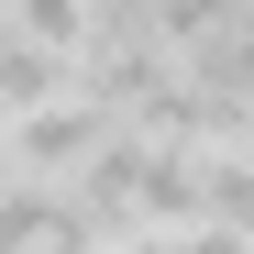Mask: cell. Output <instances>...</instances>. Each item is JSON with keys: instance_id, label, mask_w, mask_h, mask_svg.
I'll list each match as a JSON object with an SVG mask.
<instances>
[{"instance_id": "obj_1", "label": "cell", "mask_w": 254, "mask_h": 254, "mask_svg": "<svg viewBox=\"0 0 254 254\" xmlns=\"http://www.w3.org/2000/svg\"><path fill=\"white\" fill-rule=\"evenodd\" d=\"M122 133V111L89 89V77H77L66 100H45V111H11L0 122V144H11V177H33V188H77L100 166V144Z\"/></svg>"}, {"instance_id": "obj_2", "label": "cell", "mask_w": 254, "mask_h": 254, "mask_svg": "<svg viewBox=\"0 0 254 254\" xmlns=\"http://www.w3.org/2000/svg\"><path fill=\"white\" fill-rule=\"evenodd\" d=\"M77 77H89V56H66V45H45V33H11V22H0V122L66 100Z\"/></svg>"}, {"instance_id": "obj_3", "label": "cell", "mask_w": 254, "mask_h": 254, "mask_svg": "<svg viewBox=\"0 0 254 254\" xmlns=\"http://www.w3.org/2000/svg\"><path fill=\"white\" fill-rule=\"evenodd\" d=\"M111 254H188L177 221H133V232H111Z\"/></svg>"}, {"instance_id": "obj_4", "label": "cell", "mask_w": 254, "mask_h": 254, "mask_svg": "<svg viewBox=\"0 0 254 254\" xmlns=\"http://www.w3.org/2000/svg\"><path fill=\"white\" fill-rule=\"evenodd\" d=\"M188 254H254V232H232V221H199V232H188Z\"/></svg>"}]
</instances>
